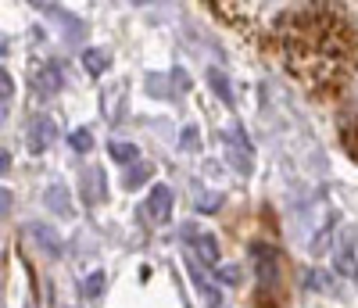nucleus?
Wrapping results in <instances>:
<instances>
[{
    "instance_id": "8",
    "label": "nucleus",
    "mask_w": 358,
    "mask_h": 308,
    "mask_svg": "<svg viewBox=\"0 0 358 308\" xmlns=\"http://www.w3.org/2000/svg\"><path fill=\"white\" fill-rule=\"evenodd\" d=\"M29 233H33L36 237V244H40V248H47V255H62V240H57V233L50 230V226H29Z\"/></svg>"
},
{
    "instance_id": "9",
    "label": "nucleus",
    "mask_w": 358,
    "mask_h": 308,
    "mask_svg": "<svg viewBox=\"0 0 358 308\" xmlns=\"http://www.w3.org/2000/svg\"><path fill=\"white\" fill-rule=\"evenodd\" d=\"M190 276H194V284H197V290L204 294V301H208V308H219V290H215L212 284H208V280H204V272H201L197 265H190Z\"/></svg>"
},
{
    "instance_id": "7",
    "label": "nucleus",
    "mask_w": 358,
    "mask_h": 308,
    "mask_svg": "<svg viewBox=\"0 0 358 308\" xmlns=\"http://www.w3.org/2000/svg\"><path fill=\"white\" fill-rule=\"evenodd\" d=\"M194 251H197V258L204 265H215L219 262V244H215L212 233H194Z\"/></svg>"
},
{
    "instance_id": "1",
    "label": "nucleus",
    "mask_w": 358,
    "mask_h": 308,
    "mask_svg": "<svg viewBox=\"0 0 358 308\" xmlns=\"http://www.w3.org/2000/svg\"><path fill=\"white\" fill-rule=\"evenodd\" d=\"M276 36L290 72L315 94L337 90L355 65L351 29L326 8H294Z\"/></svg>"
},
{
    "instance_id": "16",
    "label": "nucleus",
    "mask_w": 358,
    "mask_h": 308,
    "mask_svg": "<svg viewBox=\"0 0 358 308\" xmlns=\"http://www.w3.org/2000/svg\"><path fill=\"white\" fill-rule=\"evenodd\" d=\"M72 147H76V150H83V154H86V150H90V147H94V136H90V133H86V130H79V133H72Z\"/></svg>"
},
{
    "instance_id": "2",
    "label": "nucleus",
    "mask_w": 358,
    "mask_h": 308,
    "mask_svg": "<svg viewBox=\"0 0 358 308\" xmlns=\"http://www.w3.org/2000/svg\"><path fill=\"white\" fill-rule=\"evenodd\" d=\"M222 140H226V150H229V162H233V169L236 172H251V144H248V136L241 133V130H226L222 133Z\"/></svg>"
},
{
    "instance_id": "12",
    "label": "nucleus",
    "mask_w": 358,
    "mask_h": 308,
    "mask_svg": "<svg viewBox=\"0 0 358 308\" xmlns=\"http://www.w3.org/2000/svg\"><path fill=\"white\" fill-rule=\"evenodd\" d=\"M151 179V165H143V162H136L129 172H126V190H136V187H143V183Z\"/></svg>"
},
{
    "instance_id": "3",
    "label": "nucleus",
    "mask_w": 358,
    "mask_h": 308,
    "mask_svg": "<svg viewBox=\"0 0 358 308\" xmlns=\"http://www.w3.org/2000/svg\"><path fill=\"white\" fill-rule=\"evenodd\" d=\"M33 86H36V94H40V97H54L57 90L65 86V69L57 65V61H47V65H40V69H36Z\"/></svg>"
},
{
    "instance_id": "5",
    "label": "nucleus",
    "mask_w": 358,
    "mask_h": 308,
    "mask_svg": "<svg viewBox=\"0 0 358 308\" xmlns=\"http://www.w3.org/2000/svg\"><path fill=\"white\" fill-rule=\"evenodd\" d=\"M54 136H57V130H54L50 118H33V126H29V150L43 154L54 144Z\"/></svg>"
},
{
    "instance_id": "4",
    "label": "nucleus",
    "mask_w": 358,
    "mask_h": 308,
    "mask_svg": "<svg viewBox=\"0 0 358 308\" xmlns=\"http://www.w3.org/2000/svg\"><path fill=\"white\" fill-rule=\"evenodd\" d=\"M334 262H337L341 276H358V262H355V233H351V230H341L337 248H334Z\"/></svg>"
},
{
    "instance_id": "17",
    "label": "nucleus",
    "mask_w": 358,
    "mask_h": 308,
    "mask_svg": "<svg viewBox=\"0 0 358 308\" xmlns=\"http://www.w3.org/2000/svg\"><path fill=\"white\" fill-rule=\"evenodd\" d=\"M0 90H4V108L11 104L15 97V86H11V72H0Z\"/></svg>"
},
{
    "instance_id": "18",
    "label": "nucleus",
    "mask_w": 358,
    "mask_h": 308,
    "mask_svg": "<svg viewBox=\"0 0 358 308\" xmlns=\"http://www.w3.org/2000/svg\"><path fill=\"white\" fill-rule=\"evenodd\" d=\"M0 169H4V172L11 169V154H8V150H0Z\"/></svg>"
},
{
    "instance_id": "10",
    "label": "nucleus",
    "mask_w": 358,
    "mask_h": 308,
    "mask_svg": "<svg viewBox=\"0 0 358 308\" xmlns=\"http://www.w3.org/2000/svg\"><path fill=\"white\" fill-rule=\"evenodd\" d=\"M208 83H212V90L219 94V101H222V104H233V90H229V83H226L222 69H212V72H208Z\"/></svg>"
},
{
    "instance_id": "13",
    "label": "nucleus",
    "mask_w": 358,
    "mask_h": 308,
    "mask_svg": "<svg viewBox=\"0 0 358 308\" xmlns=\"http://www.w3.org/2000/svg\"><path fill=\"white\" fill-rule=\"evenodd\" d=\"M108 150H111V158H115V162H122V165L129 162V165H136V147H133V144H122V140H115V144H111Z\"/></svg>"
},
{
    "instance_id": "14",
    "label": "nucleus",
    "mask_w": 358,
    "mask_h": 308,
    "mask_svg": "<svg viewBox=\"0 0 358 308\" xmlns=\"http://www.w3.org/2000/svg\"><path fill=\"white\" fill-rule=\"evenodd\" d=\"M47 204H50L57 215H72V204L65 201V187H50V190H47Z\"/></svg>"
},
{
    "instance_id": "15",
    "label": "nucleus",
    "mask_w": 358,
    "mask_h": 308,
    "mask_svg": "<svg viewBox=\"0 0 358 308\" xmlns=\"http://www.w3.org/2000/svg\"><path fill=\"white\" fill-rule=\"evenodd\" d=\"M83 290H86V298H101V290H104V272H94V276H90Z\"/></svg>"
},
{
    "instance_id": "11",
    "label": "nucleus",
    "mask_w": 358,
    "mask_h": 308,
    "mask_svg": "<svg viewBox=\"0 0 358 308\" xmlns=\"http://www.w3.org/2000/svg\"><path fill=\"white\" fill-rule=\"evenodd\" d=\"M83 65H86L90 76H101L108 69V54L104 50H83Z\"/></svg>"
},
{
    "instance_id": "6",
    "label": "nucleus",
    "mask_w": 358,
    "mask_h": 308,
    "mask_svg": "<svg viewBox=\"0 0 358 308\" xmlns=\"http://www.w3.org/2000/svg\"><path fill=\"white\" fill-rule=\"evenodd\" d=\"M147 215H151L155 223H165L169 219V211H172V190L165 187V183H158V187L151 190V197H147Z\"/></svg>"
}]
</instances>
